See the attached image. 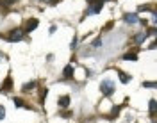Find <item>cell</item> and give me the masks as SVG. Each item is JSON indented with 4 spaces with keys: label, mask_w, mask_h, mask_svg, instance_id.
I'll return each instance as SVG.
<instances>
[{
    "label": "cell",
    "mask_w": 157,
    "mask_h": 123,
    "mask_svg": "<svg viewBox=\"0 0 157 123\" xmlns=\"http://www.w3.org/2000/svg\"><path fill=\"white\" fill-rule=\"evenodd\" d=\"M13 102H14V105H16V107H23V100H20V98H14V100H13Z\"/></svg>",
    "instance_id": "cell-14"
},
{
    "label": "cell",
    "mask_w": 157,
    "mask_h": 123,
    "mask_svg": "<svg viewBox=\"0 0 157 123\" xmlns=\"http://www.w3.org/2000/svg\"><path fill=\"white\" fill-rule=\"evenodd\" d=\"M121 59H125V61H136L137 56H136V54H130V52H128V54H125V56L121 57Z\"/></svg>",
    "instance_id": "cell-10"
},
{
    "label": "cell",
    "mask_w": 157,
    "mask_h": 123,
    "mask_svg": "<svg viewBox=\"0 0 157 123\" xmlns=\"http://www.w3.org/2000/svg\"><path fill=\"white\" fill-rule=\"evenodd\" d=\"M21 39H23V30L18 29V30H13V32H11L7 41H21Z\"/></svg>",
    "instance_id": "cell-3"
},
{
    "label": "cell",
    "mask_w": 157,
    "mask_h": 123,
    "mask_svg": "<svg viewBox=\"0 0 157 123\" xmlns=\"http://www.w3.org/2000/svg\"><path fill=\"white\" fill-rule=\"evenodd\" d=\"M100 91L105 96H111L114 93V82H113V80H104V82L100 84Z\"/></svg>",
    "instance_id": "cell-1"
},
{
    "label": "cell",
    "mask_w": 157,
    "mask_h": 123,
    "mask_svg": "<svg viewBox=\"0 0 157 123\" xmlns=\"http://www.w3.org/2000/svg\"><path fill=\"white\" fill-rule=\"evenodd\" d=\"M73 71H75V68L68 64V66H64V71H63V79L64 80H70V79H73Z\"/></svg>",
    "instance_id": "cell-4"
},
{
    "label": "cell",
    "mask_w": 157,
    "mask_h": 123,
    "mask_svg": "<svg viewBox=\"0 0 157 123\" xmlns=\"http://www.w3.org/2000/svg\"><path fill=\"white\" fill-rule=\"evenodd\" d=\"M34 87H36V82H34V80H30L29 84L23 86V91H29V89H34Z\"/></svg>",
    "instance_id": "cell-11"
},
{
    "label": "cell",
    "mask_w": 157,
    "mask_h": 123,
    "mask_svg": "<svg viewBox=\"0 0 157 123\" xmlns=\"http://www.w3.org/2000/svg\"><path fill=\"white\" fill-rule=\"evenodd\" d=\"M4 116H6V109L0 105V120H4Z\"/></svg>",
    "instance_id": "cell-16"
},
{
    "label": "cell",
    "mask_w": 157,
    "mask_h": 123,
    "mask_svg": "<svg viewBox=\"0 0 157 123\" xmlns=\"http://www.w3.org/2000/svg\"><path fill=\"white\" fill-rule=\"evenodd\" d=\"M143 39H145V34H137L136 38H134V43L139 45V43H143Z\"/></svg>",
    "instance_id": "cell-12"
},
{
    "label": "cell",
    "mask_w": 157,
    "mask_h": 123,
    "mask_svg": "<svg viewBox=\"0 0 157 123\" xmlns=\"http://www.w3.org/2000/svg\"><path fill=\"white\" fill-rule=\"evenodd\" d=\"M11 82H13V80H11V77H7V79H6V80H4V86H2V91H9L11 89Z\"/></svg>",
    "instance_id": "cell-9"
},
{
    "label": "cell",
    "mask_w": 157,
    "mask_h": 123,
    "mask_svg": "<svg viewBox=\"0 0 157 123\" xmlns=\"http://www.w3.org/2000/svg\"><path fill=\"white\" fill-rule=\"evenodd\" d=\"M88 2H89V4H93V2H95V0H88Z\"/></svg>",
    "instance_id": "cell-19"
},
{
    "label": "cell",
    "mask_w": 157,
    "mask_h": 123,
    "mask_svg": "<svg viewBox=\"0 0 157 123\" xmlns=\"http://www.w3.org/2000/svg\"><path fill=\"white\" fill-rule=\"evenodd\" d=\"M104 2H105V0H104Z\"/></svg>",
    "instance_id": "cell-20"
},
{
    "label": "cell",
    "mask_w": 157,
    "mask_h": 123,
    "mask_svg": "<svg viewBox=\"0 0 157 123\" xmlns=\"http://www.w3.org/2000/svg\"><path fill=\"white\" fill-rule=\"evenodd\" d=\"M118 75H120V80L123 82V84H127L128 80H130V75H127V73H123V71H120V70H116Z\"/></svg>",
    "instance_id": "cell-8"
},
{
    "label": "cell",
    "mask_w": 157,
    "mask_h": 123,
    "mask_svg": "<svg viewBox=\"0 0 157 123\" xmlns=\"http://www.w3.org/2000/svg\"><path fill=\"white\" fill-rule=\"evenodd\" d=\"M57 104H59V107H68V104H70V96H68V95L61 96V98L57 100Z\"/></svg>",
    "instance_id": "cell-7"
},
{
    "label": "cell",
    "mask_w": 157,
    "mask_h": 123,
    "mask_svg": "<svg viewBox=\"0 0 157 123\" xmlns=\"http://www.w3.org/2000/svg\"><path fill=\"white\" fill-rule=\"evenodd\" d=\"M102 7H104V0H95V2H93V6H91V9H89L88 13H89V14H97V13L102 11Z\"/></svg>",
    "instance_id": "cell-2"
},
{
    "label": "cell",
    "mask_w": 157,
    "mask_h": 123,
    "mask_svg": "<svg viewBox=\"0 0 157 123\" xmlns=\"http://www.w3.org/2000/svg\"><path fill=\"white\" fill-rule=\"evenodd\" d=\"M38 23H39L38 18H30V20H27V30H29V32H30V30H34V29L38 27Z\"/></svg>",
    "instance_id": "cell-6"
},
{
    "label": "cell",
    "mask_w": 157,
    "mask_h": 123,
    "mask_svg": "<svg viewBox=\"0 0 157 123\" xmlns=\"http://www.w3.org/2000/svg\"><path fill=\"white\" fill-rule=\"evenodd\" d=\"M47 93H48L47 89H43V91H41V102H45V98H47Z\"/></svg>",
    "instance_id": "cell-15"
},
{
    "label": "cell",
    "mask_w": 157,
    "mask_h": 123,
    "mask_svg": "<svg viewBox=\"0 0 157 123\" xmlns=\"http://www.w3.org/2000/svg\"><path fill=\"white\" fill-rule=\"evenodd\" d=\"M75 47H77V38H73V41L70 43V48H71V50H73Z\"/></svg>",
    "instance_id": "cell-18"
},
{
    "label": "cell",
    "mask_w": 157,
    "mask_h": 123,
    "mask_svg": "<svg viewBox=\"0 0 157 123\" xmlns=\"http://www.w3.org/2000/svg\"><path fill=\"white\" fill-rule=\"evenodd\" d=\"M123 18H125V21H127V23H137V21H139V18H137L136 13H132V14H130V13H127Z\"/></svg>",
    "instance_id": "cell-5"
},
{
    "label": "cell",
    "mask_w": 157,
    "mask_h": 123,
    "mask_svg": "<svg viewBox=\"0 0 157 123\" xmlns=\"http://www.w3.org/2000/svg\"><path fill=\"white\" fill-rule=\"evenodd\" d=\"M145 87H155V82H143Z\"/></svg>",
    "instance_id": "cell-17"
},
{
    "label": "cell",
    "mask_w": 157,
    "mask_h": 123,
    "mask_svg": "<svg viewBox=\"0 0 157 123\" xmlns=\"http://www.w3.org/2000/svg\"><path fill=\"white\" fill-rule=\"evenodd\" d=\"M150 114H155V100H150Z\"/></svg>",
    "instance_id": "cell-13"
}]
</instances>
